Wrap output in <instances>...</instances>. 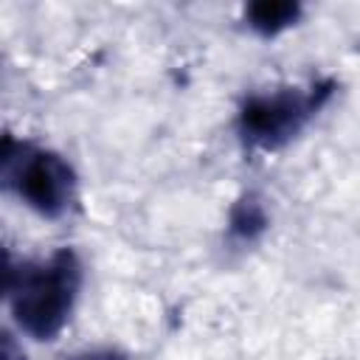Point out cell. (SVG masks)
I'll list each match as a JSON object with an SVG mask.
<instances>
[{
  "instance_id": "obj_1",
  "label": "cell",
  "mask_w": 360,
  "mask_h": 360,
  "mask_svg": "<svg viewBox=\"0 0 360 360\" xmlns=\"http://www.w3.org/2000/svg\"><path fill=\"white\" fill-rule=\"evenodd\" d=\"M82 259L73 248H59L48 259L6 262V295L17 326L34 340H56L68 326L82 290Z\"/></svg>"
},
{
  "instance_id": "obj_2",
  "label": "cell",
  "mask_w": 360,
  "mask_h": 360,
  "mask_svg": "<svg viewBox=\"0 0 360 360\" xmlns=\"http://www.w3.org/2000/svg\"><path fill=\"white\" fill-rule=\"evenodd\" d=\"M335 87V79H318L309 87H278L248 96L236 112L239 141L259 152L284 149L326 107Z\"/></svg>"
},
{
  "instance_id": "obj_3",
  "label": "cell",
  "mask_w": 360,
  "mask_h": 360,
  "mask_svg": "<svg viewBox=\"0 0 360 360\" xmlns=\"http://www.w3.org/2000/svg\"><path fill=\"white\" fill-rule=\"evenodd\" d=\"M0 180L31 211H37L45 219L65 217L76 200L73 166L59 152L34 146L28 141H17L14 135L3 138Z\"/></svg>"
},
{
  "instance_id": "obj_4",
  "label": "cell",
  "mask_w": 360,
  "mask_h": 360,
  "mask_svg": "<svg viewBox=\"0 0 360 360\" xmlns=\"http://www.w3.org/2000/svg\"><path fill=\"white\" fill-rule=\"evenodd\" d=\"M304 8L298 0H253L245 6V22L259 37H276L301 20Z\"/></svg>"
},
{
  "instance_id": "obj_5",
  "label": "cell",
  "mask_w": 360,
  "mask_h": 360,
  "mask_svg": "<svg viewBox=\"0 0 360 360\" xmlns=\"http://www.w3.org/2000/svg\"><path fill=\"white\" fill-rule=\"evenodd\" d=\"M270 228V214L259 194H242L228 211V236L236 242H256Z\"/></svg>"
},
{
  "instance_id": "obj_6",
  "label": "cell",
  "mask_w": 360,
  "mask_h": 360,
  "mask_svg": "<svg viewBox=\"0 0 360 360\" xmlns=\"http://www.w3.org/2000/svg\"><path fill=\"white\" fill-rule=\"evenodd\" d=\"M0 360H25V352H22V346H17V340H14L11 332H3V352H0Z\"/></svg>"
},
{
  "instance_id": "obj_7",
  "label": "cell",
  "mask_w": 360,
  "mask_h": 360,
  "mask_svg": "<svg viewBox=\"0 0 360 360\" xmlns=\"http://www.w3.org/2000/svg\"><path fill=\"white\" fill-rule=\"evenodd\" d=\"M76 360H124V357L110 352V349H96V352H87V354H79Z\"/></svg>"
}]
</instances>
